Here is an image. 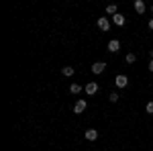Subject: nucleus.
I'll return each mask as SVG.
<instances>
[{
    "mask_svg": "<svg viewBox=\"0 0 153 151\" xmlns=\"http://www.w3.org/2000/svg\"><path fill=\"white\" fill-rule=\"evenodd\" d=\"M84 110H86V100H84V98H80V100L74 104V112H76V115H82Z\"/></svg>",
    "mask_w": 153,
    "mask_h": 151,
    "instance_id": "obj_1",
    "label": "nucleus"
},
{
    "mask_svg": "<svg viewBox=\"0 0 153 151\" xmlns=\"http://www.w3.org/2000/svg\"><path fill=\"white\" fill-rule=\"evenodd\" d=\"M98 29H100V31H108V29H110V21H108L106 16H100V19H98Z\"/></svg>",
    "mask_w": 153,
    "mask_h": 151,
    "instance_id": "obj_2",
    "label": "nucleus"
},
{
    "mask_svg": "<svg viewBox=\"0 0 153 151\" xmlns=\"http://www.w3.org/2000/svg\"><path fill=\"white\" fill-rule=\"evenodd\" d=\"M96 92H98V84H96V82H88V84H86V94L94 96Z\"/></svg>",
    "mask_w": 153,
    "mask_h": 151,
    "instance_id": "obj_3",
    "label": "nucleus"
},
{
    "mask_svg": "<svg viewBox=\"0 0 153 151\" xmlns=\"http://www.w3.org/2000/svg\"><path fill=\"white\" fill-rule=\"evenodd\" d=\"M114 84H117L118 88H127V84H129V78L120 74V76H117V80H114Z\"/></svg>",
    "mask_w": 153,
    "mask_h": 151,
    "instance_id": "obj_4",
    "label": "nucleus"
},
{
    "mask_svg": "<svg viewBox=\"0 0 153 151\" xmlns=\"http://www.w3.org/2000/svg\"><path fill=\"white\" fill-rule=\"evenodd\" d=\"M118 49H120V43H118L117 39H110V41H108V51H110V53H117Z\"/></svg>",
    "mask_w": 153,
    "mask_h": 151,
    "instance_id": "obj_5",
    "label": "nucleus"
},
{
    "mask_svg": "<svg viewBox=\"0 0 153 151\" xmlns=\"http://www.w3.org/2000/svg\"><path fill=\"white\" fill-rule=\"evenodd\" d=\"M104 70H106V63H104V61H96L94 65H92V71H94V74H102Z\"/></svg>",
    "mask_w": 153,
    "mask_h": 151,
    "instance_id": "obj_6",
    "label": "nucleus"
},
{
    "mask_svg": "<svg viewBox=\"0 0 153 151\" xmlns=\"http://www.w3.org/2000/svg\"><path fill=\"white\" fill-rule=\"evenodd\" d=\"M112 21H114V25H118V27H123V25L127 23V19H125V14H120V12L112 16Z\"/></svg>",
    "mask_w": 153,
    "mask_h": 151,
    "instance_id": "obj_7",
    "label": "nucleus"
},
{
    "mask_svg": "<svg viewBox=\"0 0 153 151\" xmlns=\"http://www.w3.org/2000/svg\"><path fill=\"white\" fill-rule=\"evenodd\" d=\"M86 139L88 141H96L98 139V131H96V129H88V131H86Z\"/></svg>",
    "mask_w": 153,
    "mask_h": 151,
    "instance_id": "obj_8",
    "label": "nucleus"
},
{
    "mask_svg": "<svg viewBox=\"0 0 153 151\" xmlns=\"http://www.w3.org/2000/svg\"><path fill=\"white\" fill-rule=\"evenodd\" d=\"M133 6H135V10L139 12V14L145 12V2H143V0H135V4H133Z\"/></svg>",
    "mask_w": 153,
    "mask_h": 151,
    "instance_id": "obj_9",
    "label": "nucleus"
},
{
    "mask_svg": "<svg viewBox=\"0 0 153 151\" xmlns=\"http://www.w3.org/2000/svg\"><path fill=\"white\" fill-rule=\"evenodd\" d=\"M106 12L114 16V14H118V6H117V4H108V6H106Z\"/></svg>",
    "mask_w": 153,
    "mask_h": 151,
    "instance_id": "obj_10",
    "label": "nucleus"
},
{
    "mask_svg": "<svg viewBox=\"0 0 153 151\" xmlns=\"http://www.w3.org/2000/svg\"><path fill=\"white\" fill-rule=\"evenodd\" d=\"M61 74H63L65 78H70V76H74V68H71V65H65V68H61Z\"/></svg>",
    "mask_w": 153,
    "mask_h": 151,
    "instance_id": "obj_11",
    "label": "nucleus"
},
{
    "mask_svg": "<svg viewBox=\"0 0 153 151\" xmlns=\"http://www.w3.org/2000/svg\"><path fill=\"white\" fill-rule=\"evenodd\" d=\"M70 92L71 94H80V92H82V86H80V84H71V86H70Z\"/></svg>",
    "mask_w": 153,
    "mask_h": 151,
    "instance_id": "obj_12",
    "label": "nucleus"
},
{
    "mask_svg": "<svg viewBox=\"0 0 153 151\" xmlns=\"http://www.w3.org/2000/svg\"><path fill=\"white\" fill-rule=\"evenodd\" d=\"M135 59H137L135 53H127V63H135Z\"/></svg>",
    "mask_w": 153,
    "mask_h": 151,
    "instance_id": "obj_13",
    "label": "nucleus"
},
{
    "mask_svg": "<svg viewBox=\"0 0 153 151\" xmlns=\"http://www.w3.org/2000/svg\"><path fill=\"white\" fill-rule=\"evenodd\" d=\"M108 98H110V102H118V98H120V96H118L117 92H112L110 96H108Z\"/></svg>",
    "mask_w": 153,
    "mask_h": 151,
    "instance_id": "obj_14",
    "label": "nucleus"
},
{
    "mask_svg": "<svg viewBox=\"0 0 153 151\" xmlns=\"http://www.w3.org/2000/svg\"><path fill=\"white\" fill-rule=\"evenodd\" d=\"M145 110H147V112H149V115H153V102H149V104L145 106Z\"/></svg>",
    "mask_w": 153,
    "mask_h": 151,
    "instance_id": "obj_15",
    "label": "nucleus"
},
{
    "mask_svg": "<svg viewBox=\"0 0 153 151\" xmlns=\"http://www.w3.org/2000/svg\"><path fill=\"white\" fill-rule=\"evenodd\" d=\"M149 29H151V31H153V19H151V21H149Z\"/></svg>",
    "mask_w": 153,
    "mask_h": 151,
    "instance_id": "obj_16",
    "label": "nucleus"
},
{
    "mask_svg": "<svg viewBox=\"0 0 153 151\" xmlns=\"http://www.w3.org/2000/svg\"><path fill=\"white\" fill-rule=\"evenodd\" d=\"M149 71H153V59H151V63H149Z\"/></svg>",
    "mask_w": 153,
    "mask_h": 151,
    "instance_id": "obj_17",
    "label": "nucleus"
},
{
    "mask_svg": "<svg viewBox=\"0 0 153 151\" xmlns=\"http://www.w3.org/2000/svg\"><path fill=\"white\" fill-rule=\"evenodd\" d=\"M149 55H151V59H153V49H151V51H149Z\"/></svg>",
    "mask_w": 153,
    "mask_h": 151,
    "instance_id": "obj_18",
    "label": "nucleus"
},
{
    "mask_svg": "<svg viewBox=\"0 0 153 151\" xmlns=\"http://www.w3.org/2000/svg\"><path fill=\"white\" fill-rule=\"evenodd\" d=\"M151 12H153V6H151Z\"/></svg>",
    "mask_w": 153,
    "mask_h": 151,
    "instance_id": "obj_19",
    "label": "nucleus"
}]
</instances>
